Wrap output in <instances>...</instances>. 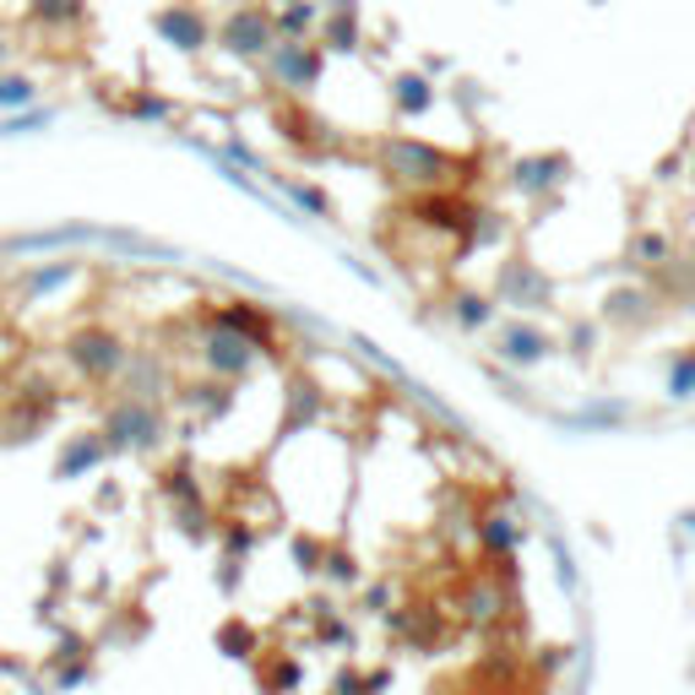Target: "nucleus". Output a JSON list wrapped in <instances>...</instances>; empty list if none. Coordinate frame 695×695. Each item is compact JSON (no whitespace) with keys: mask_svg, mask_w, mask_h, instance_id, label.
Instances as JSON below:
<instances>
[{"mask_svg":"<svg viewBox=\"0 0 695 695\" xmlns=\"http://www.w3.org/2000/svg\"><path fill=\"white\" fill-rule=\"evenodd\" d=\"M272 44H277V17L261 0L229 6L212 22V50H223V55H234V61H245V65H261L272 55Z\"/></svg>","mask_w":695,"mask_h":695,"instance_id":"f257e3e1","label":"nucleus"},{"mask_svg":"<svg viewBox=\"0 0 695 695\" xmlns=\"http://www.w3.org/2000/svg\"><path fill=\"white\" fill-rule=\"evenodd\" d=\"M380 169L402 186H419V190H441L451 180V158L441 147L419 141V136H391L380 141Z\"/></svg>","mask_w":695,"mask_h":695,"instance_id":"f03ea898","label":"nucleus"},{"mask_svg":"<svg viewBox=\"0 0 695 695\" xmlns=\"http://www.w3.org/2000/svg\"><path fill=\"white\" fill-rule=\"evenodd\" d=\"M261 71L283 87V93H316L326 76V50L316 39H277L272 55L261 61Z\"/></svg>","mask_w":695,"mask_h":695,"instance_id":"7ed1b4c3","label":"nucleus"},{"mask_svg":"<svg viewBox=\"0 0 695 695\" xmlns=\"http://www.w3.org/2000/svg\"><path fill=\"white\" fill-rule=\"evenodd\" d=\"M152 28H158V39H164L169 50H180V55L212 50V11L196 6V0H164L158 17H152Z\"/></svg>","mask_w":695,"mask_h":695,"instance_id":"20e7f679","label":"nucleus"},{"mask_svg":"<svg viewBox=\"0 0 695 695\" xmlns=\"http://www.w3.org/2000/svg\"><path fill=\"white\" fill-rule=\"evenodd\" d=\"M71 359H76V370H82V376L104 386V380H115L120 370H126L130 354H126V343H120L115 331L87 326V331H76V337H71Z\"/></svg>","mask_w":695,"mask_h":695,"instance_id":"39448f33","label":"nucleus"},{"mask_svg":"<svg viewBox=\"0 0 695 695\" xmlns=\"http://www.w3.org/2000/svg\"><path fill=\"white\" fill-rule=\"evenodd\" d=\"M316 44L326 55H354L365 44V22H359V0H320V28Z\"/></svg>","mask_w":695,"mask_h":695,"instance_id":"423d86ee","label":"nucleus"},{"mask_svg":"<svg viewBox=\"0 0 695 695\" xmlns=\"http://www.w3.org/2000/svg\"><path fill=\"white\" fill-rule=\"evenodd\" d=\"M201 354H207V370H218V376H240V370H251L255 365V343L251 337H240L234 326H223V320L207 326Z\"/></svg>","mask_w":695,"mask_h":695,"instance_id":"0eeeda50","label":"nucleus"},{"mask_svg":"<svg viewBox=\"0 0 695 695\" xmlns=\"http://www.w3.org/2000/svg\"><path fill=\"white\" fill-rule=\"evenodd\" d=\"M109 435H115V445H147L152 435H158V413H152L141 397H130V402H120V408H115V419H109Z\"/></svg>","mask_w":695,"mask_h":695,"instance_id":"6e6552de","label":"nucleus"},{"mask_svg":"<svg viewBox=\"0 0 695 695\" xmlns=\"http://www.w3.org/2000/svg\"><path fill=\"white\" fill-rule=\"evenodd\" d=\"M391 109H397L402 120H419V115H430V109H435V82H430V76H419V71H402V76H391Z\"/></svg>","mask_w":695,"mask_h":695,"instance_id":"1a4fd4ad","label":"nucleus"},{"mask_svg":"<svg viewBox=\"0 0 695 695\" xmlns=\"http://www.w3.org/2000/svg\"><path fill=\"white\" fill-rule=\"evenodd\" d=\"M22 11H28V22L44 28V33H76V28L87 22V0H28Z\"/></svg>","mask_w":695,"mask_h":695,"instance_id":"9d476101","label":"nucleus"},{"mask_svg":"<svg viewBox=\"0 0 695 695\" xmlns=\"http://www.w3.org/2000/svg\"><path fill=\"white\" fill-rule=\"evenodd\" d=\"M272 17H277V39H316L320 0H272Z\"/></svg>","mask_w":695,"mask_h":695,"instance_id":"9b49d317","label":"nucleus"},{"mask_svg":"<svg viewBox=\"0 0 695 695\" xmlns=\"http://www.w3.org/2000/svg\"><path fill=\"white\" fill-rule=\"evenodd\" d=\"M544 354H549V337L538 326H510L501 337V359H510V365H538Z\"/></svg>","mask_w":695,"mask_h":695,"instance_id":"f8f14e48","label":"nucleus"},{"mask_svg":"<svg viewBox=\"0 0 695 695\" xmlns=\"http://www.w3.org/2000/svg\"><path fill=\"white\" fill-rule=\"evenodd\" d=\"M33 104H39V82L28 71L0 65V115H17V109H33Z\"/></svg>","mask_w":695,"mask_h":695,"instance_id":"ddd939ff","label":"nucleus"},{"mask_svg":"<svg viewBox=\"0 0 695 695\" xmlns=\"http://www.w3.org/2000/svg\"><path fill=\"white\" fill-rule=\"evenodd\" d=\"M223 326H234V331H240V337H251L255 348H261V343H266V337H272V320L261 316V310H255V305H245V299H234V305H229V310H223Z\"/></svg>","mask_w":695,"mask_h":695,"instance_id":"4468645a","label":"nucleus"},{"mask_svg":"<svg viewBox=\"0 0 695 695\" xmlns=\"http://www.w3.org/2000/svg\"><path fill=\"white\" fill-rule=\"evenodd\" d=\"M555 169H566V164H560V158H527V164H516V186H522V190L555 186V180H560Z\"/></svg>","mask_w":695,"mask_h":695,"instance_id":"2eb2a0df","label":"nucleus"},{"mask_svg":"<svg viewBox=\"0 0 695 695\" xmlns=\"http://www.w3.org/2000/svg\"><path fill=\"white\" fill-rule=\"evenodd\" d=\"M631 255L641 261V266H668V261H674V245H668L663 234H635Z\"/></svg>","mask_w":695,"mask_h":695,"instance_id":"dca6fc26","label":"nucleus"},{"mask_svg":"<svg viewBox=\"0 0 695 695\" xmlns=\"http://www.w3.org/2000/svg\"><path fill=\"white\" fill-rule=\"evenodd\" d=\"M39 126H55V109H17V115H6V130L0 136H28V130H39Z\"/></svg>","mask_w":695,"mask_h":695,"instance_id":"f3484780","label":"nucleus"},{"mask_svg":"<svg viewBox=\"0 0 695 695\" xmlns=\"http://www.w3.org/2000/svg\"><path fill=\"white\" fill-rule=\"evenodd\" d=\"M126 115H130V120H169L175 109H169L158 93H130V98H126Z\"/></svg>","mask_w":695,"mask_h":695,"instance_id":"a211bd4d","label":"nucleus"},{"mask_svg":"<svg viewBox=\"0 0 695 695\" xmlns=\"http://www.w3.org/2000/svg\"><path fill=\"white\" fill-rule=\"evenodd\" d=\"M456 305H462V310H456L462 326H484V320H489V299H478V294H462Z\"/></svg>","mask_w":695,"mask_h":695,"instance_id":"6ab92c4d","label":"nucleus"},{"mask_svg":"<svg viewBox=\"0 0 695 695\" xmlns=\"http://www.w3.org/2000/svg\"><path fill=\"white\" fill-rule=\"evenodd\" d=\"M668 391H674V397H691V391H695V354L674 365V376H668Z\"/></svg>","mask_w":695,"mask_h":695,"instance_id":"aec40b11","label":"nucleus"},{"mask_svg":"<svg viewBox=\"0 0 695 695\" xmlns=\"http://www.w3.org/2000/svg\"><path fill=\"white\" fill-rule=\"evenodd\" d=\"M288 196H294V201H299V207H310V212H320V218H326V212H331V201H326V196H320L316 186H288Z\"/></svg>","mask_w":695,"mask_h":695,"instance_id":"412c9836","label":"nucleus"},{"mask_svg":"<svg viewBox=\"0 0 695 695\" xmlns=\"http://www.w3.org/2000/svg\"><path fill=\"white\" fill-rule=\"evenodd\" d=\"M484 538H489V549H506L510 538H516V527H506V522H501V516H495V522H489V533H484Z\"/></svg>","mask_w":695,"mask_h":695,"instance_id":"4be33fe9","label":"nucleus"},{"mask_svg":"<svg viewBox=\"0 0 695 695\" xmlns=\"http://www.w3.org/2000/svg\"><path fill=\"white\" fill-rule=\"evenodd\" d=\"M0 65H11V39L0 33Z\"/></svg>","mask_w":695,"mask_h":695,"instance_id":"5701e85b","label":"nucleus"},{"mask_svg":"<svg viewBox=\"0 0 695 695\" xmlns=\"http://www.w3.org/2000/svg\"><path fill=\"white\" fill-rule=\"evenodd\" d=\"M212 6H223V11H229V6H245V0H212Z\"/></svg>","mask_w":695,"mask_h":695,"instance_id":"b1692460","label":"nucleus"}]
</instances>
